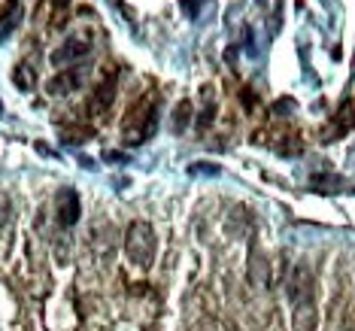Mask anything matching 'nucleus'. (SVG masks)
<instances>
[{"label": "nucleus", "instance_id": "f257e3e1", "mask_svg": "<svg viewBox=\"0 0 355 331\" xmlns=\"http://www.w3.org/2000/svg\"><path fill=\"white\" fill-rule=\"evenodd\" d=\"M155 253H158V237H155V228L149 222L137 219L128 225L125 231V255L131 258L137 268H149L155 262Z\"/></svg>", "mask_w": 355, "mask_h": 331}, {"label": "nucleus", "instance_id": "f03ea898", "mask_svg": "<svg viewBox=\"0 0 355 331\" xmlns=\"http://www.w3.org/2000/svg\"><path fill=\"white\" fill-rule=\"evenodd\" d=\"M155 128V103L152 98H143L137 101L131 110H128L125 122H122V134H125V143H146V137L152 134Z\"/></svg>", "mask_w": 355, "mask_h": 331}, {"label": "nucleus", "instance_id": "7ed1b4c3", "mask_svg": "<svg viewBox=\"0 0 355 331\" xmlns=\"http://www.w3.org/2000/svg\"><path fill=\"white\" fill-rule=\"evenodd\" d=\"M286 289H288V301L295 304H304V301H313L316 295V282H313V271L306 264H295L292 273L286 280Z\"/></svg>", "mask_w": 355, "mask_h": 331}, {"label": "nucleus", "instance_id": "20e7f679", "mask_svg": "<svg viewBox=\"0 0 355 331\" xmlns=\"http://www.w3.org/2000/svg\"><path fill=\"white\" fill-rule=\"evenodd\" d=\"M88 55V43L85 40H64V43L55 49L52 55H49V61L55 64L58 70H64V67H73V64H79Z\"/></svg>", "mask_w": 355, "mask_h": 331}, {"label": "nucleus", "instance_id": "39448f33", "mask_svg": "<svg viewBox=\"0 0 355 331\" xmlns=\"http://www.w3.org/2000/svg\"><path fill=\"white\" fill-rule=\"evenodd\" d=\"M79 85H83V70L79 67H64L49 79V83H46V92H49L52 98H64V94L76 92Z\"/></svg>", "mask_w": 355, "mask_h": 331}, {"label": "nucleus", "instance_id": "423d86ee", "mask_svg": "<svg viewBox=\"0 0 355 331\" xmlns=\"http://www.w3.org/2000/svg\"><path fill=\"white\" fill-rule=\"evenodd\" d=\"M79 213H83V201H79L76 189H61L58 192V222L64 228L79 222Z\"/></svg>", "mask_w": 355, "mask_h": 331}, {"label": "nucleus", "instance_id": "0eeeda50", "mask_svg": "<svg viewBox=\"0 0 355 331\" xmlns=\"http://www.w3.org/2000/svg\"><path fill=\"white\" fill-rule=\"evenodd\" d=\"M316 301H304V304H295L292 307V322H295V331H313L316 328Z\"/></svg>", "mask_w": 355, "mask_h": 331}, {"label": "nucleus", "instance_id": "6e6552de", "mask_svg": "<svg viewBox=\"0 0 355 331\" xmlns=\"http://www.w3.org/2000/svg\"><path fill=\"white\" fill-rule=\"evenodd\" d=\"M112 98H116V74H112L110 79H103V83L92 92V112H103V110H110Z\"/></svg>", "mask_w": 355, "mask_h": 331}, {"label": "nucleus", "instance_id": "1a4fd4ad", "mask_svg": "<svg viewBox=\"0 0 355 331\" xmlns=\"http://www.w3.org/2000/svg\"><path fill=\"white\" fill-rule=\"evenodd\" d=\"M12 83L19 92H34V85H37V74H34V67L31 64H15V70H12Z\"/></svg>", "mask_w": 355, "mask_h": 331}, {"label": "nucleus", "instance_id": "9d476101", "mask_svg": "<svg viewBox=\"0 0 355 331\" xmlns=\"http://www.w3.org/2000/svg\"><path fill=\"white\" fill-rule=\"evenodd\" d=\"M313 189L316 192H328V195H334V192H343L346 189V180L340 176H313Z\"/></svg>", "mask_w": 355, "mask_h": 331}, {"label": "nucleus", "instance_id": "9b49d317", "mask_svg": "<svg viewBox=\"0 0 355 331\" xmlns=\"http://www.w3.org/2000/svg\"><path fill=\"white\" fill-rule=\"evenodd\" d=\"M191 122V101H180L173 110V131H185Z\"/></svg>", "mask_w": 355, "mask_h": 331}, {"label": "nucleus", "instance_id": "f8f14e48", "mask_svg": "<svg viewBox=\"0 0 355 331\" xmlns=\"http://www.w3.org/2000/svg\"><path fill=\"white\" fill-rule=\"evenodd\" d=\"M10 219H12V198L6 192H0V228L10 225Z\"/></svg>", "mask_w": 355, "mask_h": 331}, {"label": "nucleus", "instance_id": "ddd939ff", "mask_svg": "<svg viewBox=\"0 0 355 331\" xmlns=\"http://www.w3.org/2000/svg\"><path fill=\"white\" fill-rule=\"evenodd\" d=\"M182 6L189 10V15H195V12H198V0H182Z\"/></svg>", "mask_w": 355, "mask_h": 331}, {"label": "nucleus", "instance_id": "4468645a", "mask_svg": "<svg viewBox=\"0 0 355 331\" xmlns=\"http://www.w3.org/2000/svg\"><path fill=\"white\" fill-rule=\"evenodd\" d=\"M103 158H110V161H122L125 155H122V152H107V155H103Z\"/></svg>", "mask_w": 355, "mask_h": 331}, {"label": "nucleus", "instance_id": "2eb2a0df", "mask_svg": "<svg viewBox=\"0 0 355 331\" xmlns=\"http://www.w3.org/2000/svg\"><path fill=\"white\" fill-rule=\"evenodd\" d=\"M0 119H3V103H0Z\"/></svg>", "mask_w": 355, "mask_h": 331}, {"label": "nucleus", "instance_id": "dca6fc26", "mask_svg": "<svg viewBox=\"0 0 355 331\" xmlns=\"http://www.w3.org/2000/svg\"><path fill=\"white\" fill-rule=\"evenodd\" d=\"M258 3H261V6H264V3H268V0H258Z\"/></svg>", "mask_w": 355, "mask_h": 331}]
</instances>
